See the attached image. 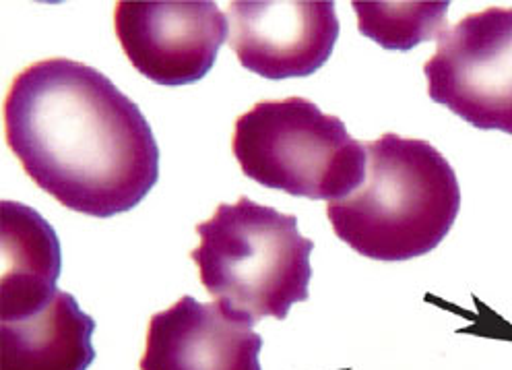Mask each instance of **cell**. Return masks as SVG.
Here are the masks:
<instances>
[{"label": "cell", "instance_id": "10", "mask_svg": "<svg viewBox=\"0 0 512 370\" xmlns=\"http://www.w3.org/2000/svg\"><path fill=\"white\" fill-rule=\"evenodd\" d=\"M60 240L42 215L23 203L3 201V321L19 319L56 294L60 277Z\"/></svg>", "mask_w": 512, "mask_h": 370}, {"label": "cell", "instance_id": "9", "mask_svg": "<svg viewBox=\"0 0 512 370\" xmlns=\"http://www.w3.org/2000/svg\"><path fill=\"white\" fill-rule=\"evenodd\" d=\"M95 321L73 294H56L34 313L0 321V370H87Z\"/></svg>", "mask_w": 512, "mask_h": 370}, {"label": "cell", "instance_id": "6", "mask_svg": "<svg viewBox=\"0 0 512 370\" xmlns=\"http://www.w3.org/2000/svg\"><path fill=\"white\" fill-rule=\"evenodd\" d=\"M114 29L131 65L166 87L201 81L230 38L228 17L213 0H122Z\"/></svg>", "mask_w": 512, "mask_h": 370}, {"label": "cell", "instance_id": "5", "mask_svg": "<svg viewBox=\"0 0 512 370\" xmlns=\"http://www.w3.org/2000/svg\"><path fill=\"white\" fill-rule=\"evenodd\" d=\"M428 96L471 127L512 135V7H488L438 36Z\"/></svg>", "mask_w": 512, "mask_h": 370}, {"label": "cell", "instance_id": "11", "mask_svg": "<svg viewBox=\"0 0 512 370\" xmlns=\"http://www.w3.org/2000/svg\"><path fill=\"white\" fill-rule=\"evenodd\" d=\"M358 15L360 34L387 50L407 52L440 36L448 3H351Z\"/></svg>", "mask_w": 512, "mask_h": 370}, {"label": "cell", "instance_id": "3", "mask_svg": "<svg viewBox=\"0 0 512 370\" xmlns=\"http://www.w3.org/2000/svg\"><path fill=\"white\" fill-rule=\"evenodd\" d=\"M197 234L201 242L190 259L201 284L242 321H283L294 304L308 300L314 242L300 234L296 215L240 197L221 203Z\"/></svg>", "mask_w": 512, "mask_h": 370}, {"label": "cell", "instance_id": "8", "mask_svg": "<svg viewBox=\"0 0 512 370\" xmlns=\"http://www.w3.org/2000/svg\"><path fill=\"white\" fill-rule=\"evenodd\" d=\"M263 337L219 302L182 296L147 327L141 370H261Z\"/></svg>", "mask_w": 512, "mask_h": 370}, {"label": "cell", "instance_id": "4", "mask_svg": "<svg viewBox=\"0 0 512 370\" xmlns=\"http://www.w3.org/2000/svg\"><path fill=\"white\" fill-rule=\"evenodd\" d=\"M232 149L244 176L314 201L347 197L366 172L364 143L339 116L300 96L265 100L238 116Z\"/></svg>", "mask_w": 512, "mask_h": 370}, {"label": "cell", "instance_id": "2", "mask_svg": "<svg viewBox=\"0 0 512 370\" xmlns=\"http://www.w3.org/2000/svg\"><path fill=\"white\" fill-rule=\"evenodd\" d=\"M364 147L360 187L327 205L335 234L374 261L428 255L451 232L461 209L453 166L428 141L395 133Z\"/></svg>", "mask_w": 512, "mask_h": 370}, {"label": "cell", "instance_id": "7", "mask_svg": "<svg viewBox=\"0 0 512 370\" xmlns=\"http://www.w3.org/2000/svg\"><path fill=\"white\" fill-rule=\"evenodd\" d=\"M228 23L240 65L273 81L314 75L339 38L333 0H234Z\"/></svg>", "mask_w": 512, "mask_h": 370}, {"label": "cell", "instance_id": "1", "mask_svg": "<svg viewBox=\"0 0 512 370\" xmlns=\"http://www.w3.org/2000/svg\"><path fill=\"white\" fill-rule=\"evenodd\" d=\"M5 135L42 191L91 218L131 211L159 180V147L141 108L102 71L71 58L17 73Z\"/></svg>", "mask_w": 512, "mask_h": 370}]
</instances>
